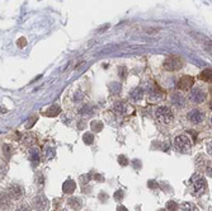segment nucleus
<instances>
[{
	"mask_svg": "<svg viewBox=\"0 0 212 211\" xmlns=\"http://www.w3.org/2000/svg\"><path fill=\"white\" fill-rule=\"evenodd\" d=\"M188 187H189V192H190L192 196L200 197V196H202L206 192V189H207V181H206V178L202 174L196 173V174H193V176L190 177Z\"/></svg>",
	"mask_w": 212,
	"mask_h": 211,
	"instance_id": "1",
	"label": "nucleus"
},
{
	"mask_svg": "<svg viewBox=\"0 0 212 211\" xmlns=\"http://www.w3.org/2000/svg\"><path fill=\"white\" fill-rule=\"evenodd\" d=\"M174 146L180 153H189L192 149V140L185 133H180L174 139Z\"/></svg>",
	"mask_w": 212,
	"mask_h": 211,
	"instance_id": "2",
	"label": "nucleus"
},
{
	"mask_svg": "<svg viewBox=\"0 0 212 211\" xmlns=\"http://www.w3.org/2000/svg\"><path fill=\"white\" fill-rule=\"evenodd\" d=\"M183 66V59L177 55L168 56L164 61V69L166 71H177Z\"/></svg>",
	"mask_w": 212,
	"mask_h": 211,
	"instance_id": "3",
	"label": "nucleus"
},
{
	"mask_svg": "<svg viewBox=\"0 0 212 211\" xmlns=\"http://www.w3.org/2000/svg\"><path fill=\"white\" fill-rule=\"evenodd\" d=\"M155 117L163 123H170V122H173V120H174V114H173V112L169 107L161 106V107L156 108Z\"/></svg>",
	"mask_w": 212,
	"mask_h": 211,
	"instance_id": "4",
	"label": "nucleus"
},
{
	"mask_svg": "<svg viewBox=\"0 0 212 211\" xmlns=\"http://www.w3.org/2000/svg\"><path fill=\"white\" fill-rule=\"evenodd\" d=\"M188 99L195 104H201L206 99V93L201 88H192L188 94Z\"/></svg>",
	"mask_w": 212,
	"mask_h": 211,
	"instance_id": "5",
	"label": "nucleus"
},
{
	"mask_svg": "<svg viewBox=\"0 0 212 211\" xmlns=\"http://www.w3.org/2000/svg\"><path fill=\"white\" fill-rule=\"evenodd\" d=\"M32 203H33V207L37 211H48V208H50V201L43 195H37L33 198Z\"/></svg>",
	"mask_w": 212,
	"mask_h": 211,
	"instance_id": "6",
	"label": "nucleus"
},
{
	"mask_svg": "<svg viewBox=\"0 0 212 211\" xmlns=\"http://www.w3.org/2000/svg\"><path fill=\"white\" fill-rule=\"evenodd\" d=\"M187 117L193 125H200V123H202L205 121V113L200 108H193V109H190L188 112Z\"/></svg>",
	"mask_w": 212,
	"mask_h": 211,
	"instance_id": "7",
	"label": "nucleus"
},
{
	"mask_svg": "<svg viewBox=\"0 0 212 211\" xmlns=\"http://www.w3.org/2000/svg\"><path fill=\"white\" fill-rule=\"evenodd\" d=\"M170 103H171V106H174L177 108H183V107L187 106V98L182 93L174 92L170 95Z\"/></svg>",
	"mask_w": 212,
	"mask_h": 211,
	"instance_id": "8",
	"label": "nucleus"
},
{
	"mask_svg": "<svg viewBox=\"0 0 212 211\" xmlns=\"http://www.w3.org/2000/svg\"><path fill=\"white\" fill-rule=\"evenodd\" d=\"M193 85H195V78L190 75H183L177 83V87L180 90H189Z\"/></svg>",
	"mask_w": 212,
	"mask_h": 211,
	"instance_id": "9",
	"label": "nucleus"
},
{
	"mask_svg": "<svg viewBox=\"0 0 212 211\" xmlns=\"http://www.w3.org/2000/svg\"><path fill=\"white\" fill-rule=\"evenodd\" d=\"M8 196L13 200H21L24 196V189L19 184H12L8 188Z\"/></svg>",
	"mask_w": 212,
	"mask_h": 211,
	"instance_id": "10",
	"label": "nucleus"
},
{
	"mask_svg": "<svg viewBox=\"0 0 212 211\" xmlns=\"http://www.w3.org/2000/svg\"><path fill=\"white\" fill-rule=\"evenodd\" d=\"M28 159L32 163H38V160H40V150L36 146H33L28 150Z\"/></svg>",
	"mask_w": 212,
	"mask_h": 211,
	"instance_id": "11",
	"label": "nucleus"
},
{
	"mask_svg": "<svg viewBox=\"0 0 212 211\" xmlns=\"http://www.w3.org/2000/svg\"><path fill=\"white\" fill-rule=\"evenodd\" d=\"M75 188H76V184H75V182H74L72 179H67V181L64 183V186H62L64 193H67V195L72 193L74 191H75Z\"/></svg>",
	"mask_w": 212,
	"mask_h": 211,
	"instance_id": "12",
	"label": "nucleus"
},
{
	"mask_svg": "<svg viewBox=\"0 0 212 211\" xmlns=\"http://www.w3.org/2000/svg\"><path fill=\"white\" fill-rule=\"evenodd\" d=\"M128 112V106L125 104V103H116L114 104V113L116 114H120V116H122V114H126Z\"/></svg>",
	"mask_w": 212,
	"mask_h": 211,
	"instance_id": "13",
	"label": "nucleus"
},
{
	"mask_svg": "<svg viewBox=\"0 0 212 211\" xmlns=\"http://www.w3.org/2000/svg\"><path fill=\"white\" fill-rule=\"evenodd\" d=\"M67 203H69V206L72 207L74 210H79V208L81 207V205H83L81 200L78 198V197H70V198L67 200Z\"/></svg>",
	"mask_w": 212,
	"mask_h": 211,
	"instance_id": "14",
	"label": "nucleus"
},
{
	"mask_svg": "<svg viewBox=\"0 0 212 211\" xmlns=\"http://www.w3.org/2000/svg\"><path fill=\"white\" fill-rule=\"evenodd\" d=\"M142 97H144V90L141 89V88H136V89H133L132 90V93H131V99H133V101H141L142 99Z\"/></svg>",
	"mask_w": 212,
	"mask_h": 211,
	"instance_id": "15",
	"label": "nucleus"
},
{
	"mask_svg": "<svg viewBox=\"0 0 212 211\" xmlns=\"http://www.w3.org/2000/svg\"><path fill=\"white\" fill-rule=\"evenodd\" d=\"M60 107L57 106V104H53V106H51L47 111H46V116H48V117H55V116H57V114L60 113Z\"/></svg>",
	"mask_w": 212,
	"mask_h": 211,
	"instance_id": "16",
	"label": "nucleus"
},
{
	"mask_svg": "<svg viewBox=\"0 0 212 211\" xmlns=\"http://www.w3.org/2000/svg\"><path fill=\"white\" fill-rule=\"evenodd\" d=\"M198 78H200L201 80H203V82H210V80H211V69H205V70L200 74Z\"/></svg>",
	"mask_w": 212,
	"mask_h": 211,
	"instance_id": "17",
	"label": "nucleus"
},
{
	"mask_svg": "<svg viewBox=\"0 0 212 211\" xmlns=\"http://www.w3.org/2000/svg\"><path fill=\"white\" fill-rule=\"evenodd\" d=\"M180 211H200V210L197 208V206H196V205H193V203H189V202H187V203H184V205L182 206Z\"/></svg>",
	"mask_w": 212,
	"mask_h": 211,
	"instance_id": "18",
	"label": "nucleus"
},
{
	"mask_svg": "<svg viewBox=\"0 0 212 211\" xmlns=\"http://www.w3.org/2000/svg\"><path fill=\"white\" fill-rule=\"evenodd\" d=\"M83 141H84L85 144H88V145H91V144L94 143V136H93V133L85 132L84 136H83Z\"/></svg>",
	"mask_w": 212,
	"mask_h": 211,
	"instance_id": "19",
	"label": "nucleus"
},
{
	"mask_svg": "<svg viewBox=\"0 0 212 211\" xmlns=\"http://www.w3.org/2000/svg\"><path fill=\"white\" fill-rule=\"evenodd\" d=\"M90 126H91V130H93L94 132H99V131H102V128H103V123L99 122V121H93V122L90 123Z\"/></svg>",
	"mask_w": 212,
	"mask_h": 211,
	"instance_id": "20",
	"label": "nucleus"
},
{
	"mask_svg": "<svg viewBox=\"0 0 212 211\" xmlns=\"http://www.w3.org/2000/svg\"><path fill=\"white\" fill-rule=\"evenodd\" d=\"M109 90H111V93H113V94L118 93V92L121 90V84H118V83H112V84L109 85Z\"/></svg>",
	"mask_w": 212,
	"mask_h": 211,
	"instance_id": "21",
	"label": "nucleus"
},
{
	"mask_svg": "<svg viewBox=\"0 0 212 211\" xmlns=\"http://www.w3.org/2000/svg\"><path fill=\"white\" fill-rule=\"evenodd\" d=\"M178 203L177 202H174V201H169L168 203H166V208L169 210V211H177L178 210Z\"/></svg>",
	"mask_w": 212,
	"mask_h": 211,
	"instance_id": "22",
	"label": "nucleus"
},
{
	"mask_svg": "<svg viewBox=\"0 0 212 211\" xmlns=\"http://www.w3.org/2000/svg\"><path fill=\"white\" fill-rule=\"evenodd\" d=\"M118 163H120V165L126 167V165L128 164V159H127L125 155H120V157H118Z\"/></svg>",
	"mask_w": 212,
	"mask_h": 211,
	"instance_id": "23",
	"label": "nucleus"
},
{
	"mask_svg": "<svg viewBox=\"0 0 212 211\" xmlns=\"http://www.w3.org/2000/svg\"><path fill=\"white\" fill-rule=\"evenodd\" d=\"M17 45H18V47L23 48V47H24V46L27 45V40H26L24 37H21V38H19V40L17 41Z\"/></svg>",
	"mask_w": 212,
	"mask_h": 211,
	"instance_id": "24",
	"label": "nucleus"
},
{
	"mask_svg": "<svg viewBox=\"0 0 212 211\" xmlns=\"http://www.w3.org/2000/svg\"><path fill=\"white\" fill-rule=\"evenodd\" d=\"M17 211H32V208L29 207V205H27V203H23V205H21L18 208H17Z\"/></svg>",
	"mask_w": 212,
	"mask_h": 211,
	"instance_id": "25",
	"label": "nucleus"
},
{
	"mask_svg": "<svg viewBox=\"0 0 212 211\" xmlns=\"http://www.w3.org/2000/svg\"><path fill=\"white\" fill-rule=\"evenodd\" d=\"M114 198L117 200V201H121V200L123 198V191H121V189H120V191H117V192L114 193Z\"/></svg>",
	"mask_w": 212,
	"mask_h": 211,
	"instance_id": "26",
	"label": "nucleus"
},
{
	"mask_svg": "<svg viewBox=\"0 0 212 211\" xmlns=\"http://www.w3.org/2000/svg\"><path fill=\"white\" fill-rule=\"evenodd\" d=\"M36 120H37V116H36V114H33V116H32V118L29 120V122H27V125H26V127H27V128H29V127H32V126H33V123L36 122Z\"/></svg>",
	"mask_w": 212,
	"mask_h": 211,
	"instance_id": "27",
	"label": "nucleus"
},
{
	"mask_svg": "<svg viewBox=\"0 0 212 211\" xmlns=\"http://www.w3.org/2000/svg\"><path fill=\"white\" fill-rule=\"evenodd\" d=\"M4 154L9 158V155H10V146L9 145H4Z\"/></svg>",
	"mask_w": 212,
	"mask_h": 211,
	"instance_id": "28",
	"label": "nucleus"
},
{
	"mask_svg": "<svg viewBox=\"0 0 212 211\" xmlns=\"http://www.w3.org/2000/svg\"><path fill=\"white\" fill-rule=\"evenodd\" d=\"M90 111H91V107H90V106H84V109H81L80 113L84 114V113H88V112H90Z\"/></svg>",
	"mask_w": 212,
	"mask_h": 211,
	"instance_id": "29",
	"label": "nucleus"
},
{
	"mask_svg": "<svg viewBox=\"0 0 212 211\" xmlns=\"http://www.w3.org/2000/svg\"><path fill=\"white\" fill-rule=\"evenodd\" d=\"M133 164H135V168H136V169H140V168H141V162L135 160V162H133Z\"/></svg>",
	"mask_w": 212,
	"mask_h": 211,
	"instance_id": "30",
	"label": "nucleus"
},
{
	"mask_svg": "<svg viewBox=\"0 0 212 211\" xmlns=\"http://www.w3.org/2000/svg\"><path fill=\"white\" fill-rule=\"evenodd\" d=\"M117 211H128V210H127L125 206H118V207H117Z\"/></svg>",
	"mask_w": 212,
	"mask_h": 211,
	"instance_id": "31",
	"label": "nucleus"
}]
</instances>
